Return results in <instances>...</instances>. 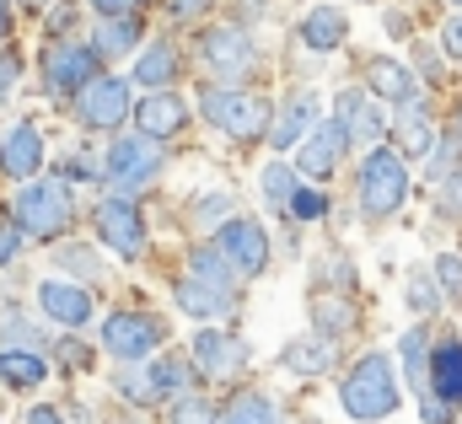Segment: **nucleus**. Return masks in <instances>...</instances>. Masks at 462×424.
<instances>
[{"label": "nucleus", "mask_w": 462, "mask_h": 424, "mask_svg": "<svg viewBox=\"0 0 462 424\" xmlns=\"http://www.w3.org/2000/svg\"><path fill=\"white\" fill-rule=\"evenodd\" d=\"M355 199L371 220H387V215L403 210L409 199V161L393 151V145H376L365 161H360V178H355Z\"/></svg>", "instance_id": "f257e3e1"}, {"label": "nucleus", "mask_w": 462, "mask_h": 424, "mask_svg": "<svg viewBox=\"0 0 462 424\" xmlns=\"http://www.w3.org/2000/svg\"><path fill=\"white\" fill-rule=\"evenodd\" d=\"M16 231L22 236H38V242H54L70 220H76V199H70V183L65 178H32L22 194H16Z\"/></svg>", "instance_id": "f03ea898"}, {"label": "nucleus", "mask_w": 462, "mask_h": 424, "mask_svg": "<svg viewBox=\"0 0 462 424\" xmlns=\"http://www.w3.org/2000/svg\"><path fill=\"white\" fill-rule=\"evenodd\" d=\"M398 382H393V365H387V355H365L355 371L345 376V387H339V403H345L349 419L360 424H376L387 419L393 409H398Z\"/></svg>", "instance_id": "7ed1b4c3"}, {"label": "nucleus", "mask_w": 462, "mask_h": 424, "mask_svg": "<svg viewBox=\"0 0 462 424\" xmlns=\"http://www.w3.org/2000/svg\"><path fill=\"white\" fill-rule=\"evenodd\" d=\"M162 140H145V134H118L114 145H108V156H103V172H108V183H114L118 194H134V189H145V183H156L162 178Z\"/></svg>", "instance_id": "20e7f679"}, {"label": "nucleus", "mask_w": 462, "mask_h": 424, "mask_svg": "<svg viewBox=\"0 0 462 424\" xmlns=\"http://www.w3.org/2000/svg\"><path fill=\"white\" fill-rule=\"evenodd\" d=\"M199 113L210 118L216 134H231V140H253V134H263V124H269V107L258 103L253 92H236V87H205Z\"/></svg>", "instance_id": "39448f33"}, {"label": "nucleus", "mask_w": 462, "mask_h": 424, "mask_svg": "<svg viewBox=\"0 0 462 424\" xmlns=\"http://www.w3.org/2000/svg\"><path fill=\"white\" fill-rule=\"evenodd\" d=\"M87 81H97V49L92 43H76V38H60L43 49V87L54 97H76Z\"/></svg>", "instance_id": "423d86ee"}, {"label": "nucleus", "mask_w": 462, "mask_h": 424, "mask_svg": "<svg viewBox=\"0 0 462 424\" xmlns=\"http://www.w3.org/2000/svg\"><path fill=\"white\" fill-rule=\"evenodd\" d=\"M162 338H167V327L162 318H145V312H114V318L103 322V344H108V355L114 360H151L156 349H162Z\"/></svg>", "instance_id": "0eeeda50"}, {"label": "nucleus", "mask_w": 462, "mask_h": 424, "mask_svg": "<svg viewBox=\"0 0 462 424\" xmlns=\"http://www.w3.org/2000/svg\"><path fill=\"white\" fill-rule=\"evenodd\" d=\"M216 247L226 253V263L242 280H258V274L269 269V236H263L258 220H242V215L221 220V242H216Z\"/></svg>", "instance_id": "6e6552de"}, {"label": "nucleus", "mask_w": 462, "mask_h": 424, "mask_svg": "<svg viewBox=\"0 0 462 424\" xmlns=\"http://www.w3.org/2000/svg\"><path fill=\"white\" fill-rule=\"evenodd\" d=\"M172 392H189V360H178V355H151L145 371L124 376V398L129 403H162Z\"/></svg>", "instance_id": "1a4fd4ad"}, {"label": "nucleus", "mask_w": 462, "mask_h": 424, "mask_svg": "<svg viewBox=\"0 0 462 424\" xmlns=\"http://www.w3.org/2000/svg\"><path fill=\"white\" fill-rule=\"evenodd\" d=\"M92 220H97V236L114 247L118 258H140V247H145V220H140V210H134L129 194H108Z\"/></svg>", "instance_id": "9d476101"}, {"label": "nucleus", "mask_w": 462, "mask_h": 424, "mask_svg": "<svg viewBox=\"0 0 462 424\" xmlns=\"http://www.w3.org/2000/svg\"><path fill=\"white\" fill-rule=\"evenodd\" d=\"M76 118L87 129H118L129 118V81L118 76H103V81H87L76 92Z\"/></svg>", "instance_id": "9b49d317"}, {"label": "nucleus", "mask_w": 462, "mask_h": 424, "mask_svg": "<svg viewBox=\"0 0 462 424\" xmlns=\"http://www.w3.org/2000/svg\"><path fill=\"white\" fill-rule=\"evenodd\" d=\"M345 134H339V124H312L301 140H296V178H334V167H339V156H345Z\"/></svg>", "instance_id": "f8f14e48"}, {"label": "nucleus", "mask_w": 462, "mask_h": 424, "mask_svg": "<svg viewBox=\"0 0 462 424\" xmlns=\"http://www.w3.org/2000/svg\"><path fill=\"white\" fill-rule=\"evenodd\" d=\"M199 54H205V65H210L221 81L253 70V43H247L242 27H210V32L199 38Z\"/></svg>", "instance_id": "ddd939ff"}, {"label": "nucleus", "mask_w": 462, "mask_h": 424, "mask_svg": "<svg viewBox=\"0 0 462 424\" xmlns=\"http://www.w3.org/2000/svg\"><path fill=\"white\" fill-rule=\"evenodd\" d=\"M318 118H323V113H318V97H312V92H291L285 103L269 113V124H263V140H269L274 151H291V145H296V140H301V134H307Z\"/></svg>", "instance_id": "4468645a"}, {"label": "nucleus", "mask_w": 462, "mask_h": 424, "mask_svg": "<svg viewBox=\"0 0 462 424\" xmlns=\"http://www.w3.org/2000/svg\"><path fill=\"white\" fill-rule=\"evenodd\" d=\"M365 92L398 107V103H414V97H420V81H414V70H409L403 60L371 54V60H365Z\"/></svg>", "instance_id": "2eb2a0df"}, {"label": "nucleus", "mask_w": 462, "mask_h": 424, "mask_svg": "<svg viewBox=\"0 0 462 424\" xmlns=\"http://www.w3.org/2000/svg\"><path fill=\"white\" fill-rule=\"evenodd\" d=\"M334 124H339V134H345L349 145H360V140H382V134H387V118L376 113V103H371L360 87L339 92V103H334Z\"/></svg>", "instance_id": "dca6fc26"}, {"label": "nucleus", "mask_w": 462, "mask_h": 424, "mask_svg": "<svg viewBox=\"0 0 462 424\" xmlns=\"http://www.w3.org/2000/svg\"><path fill=\"white\" fill-rule=\"evenodd\" d=\"M38 307H43V318L60 322V327H87L92 322V296L81 285H70V280H43L38 285Z\"/></svg>", "instance_id": "f3484780"}, {"label": "nucleus", "mask_w": 462, "mask_h": 424, "mask_svg": "<svg viewBox=\"0 0 462 424\" xmlns=\"http://www.w3.org/2000/svg\"><path fill=\"white\" fill-rule=\"evenodd\" d=\"M134 124H140L145 140H172L189 124V103L178 92H145V103L134 107Z\"/></svg>", "instance_id": "a211bd4d"}, {"label": "nucleus", "mask_w": 462, "mask_h": 424, "mask_svg": "<svg viewBox=\"0 0 462 424\" xmlns=\"http://www.w3.org/2000/svg\"><path fill=\"white\" fill-rule=\"evenodd\" d=\"M425 382H430V392H436L441 403L462 409V338H441V344L430 349V360H425Z\"/></svg>", "instance_id": "6ab92c4d"}, {"label": "nucleus", "mask_w": 462, "mask_h": 424, "mask_svg": "<svg viewBox=\"0 0 462 424\" xmlns=\"http://www.w3.org/2000/svg\"><path fill=\"white\" fill-rule=\"evenodd\" d=\"M296 38H301V49H312V54H334V49H345V38H349V16L339 5H312V11L301 16Z\"/></svg>", "instance_id": "aec40b11"}, {"label": "nucleus", "mask_w": 462, "mask_h": 424, "mask_svg": "<svg viewBox=\"0 0 462 424\" xmlns=\"http://www.w3.org/2000/svg\"><path fill=\"white\" fill-rule=\"evenodd\" d=\"M393 151H398L403 161L436 151V124H430V113H425L420 97H414V103H398V118H393Z\"/></svg>", "instance_id": "412c9836"}, {"label": "nucleus", "mask_w": 462, "mask_h": 424, "mask_svg": "<svg viewBox=\"0 0 462 424\" xmlns=\"http://www.w3.org/2000/svg\"><path fill=\"white\" fill-rule=\"evenodd\" d=\"M0 167H5V178H38V167H43V134L32 124H16L0 140Z\"/></svg>", "instance_id": "4be33fe9"}, {"label": "nucleus", "mask_w": 462, "mask_h": 424, "mask_svg": "<svg viewBox=\"0 0 462 424\" xmlns=\"http://www.w3.org/2000/svg\"><path fill=\"white\" fill-rule=\"evenodd\" d=\"M178 70H183V54H178V43H151L140 60H134V81L145 87V92H162V87H172L178 81Z\"/></svg>", "instance_id": "5701e85b"}, {"label": "nucleus", "mask_w": 462, "mask_h": 424, "mask_svg": "<svg viewBox=\"0 0 462 424\" xmlns=\"http://www.w3.org/2000/svg\"><path fill=\"white\" fill-rule=\"evenodd\" d=\"M242 360H247V344H236L226 333H199V338H194V365H199L205 376H231Z\"/></svg>", "instance_id": "b1692460"}, {"label": "nucleus", "mask_w": 462, "mask_h": 424, "mask_svg": "<svg viewBox=\"0 0 462 424\" xmlns=\"http://www.w3.org/2000/svg\"><path fill=\"white\" fill-rule=\"evenodd\" d=\"M216 424H285V409L269 392H242L216 414Z\"/></svg>", "instance_id": "393cba45"}, {"label": "nucleus", "mask_w": 462, "mask_h": 424, "mask_svg": "<svg viewBox=\"0 0 462 424\" xmlns=\"http://www.w3.org/2000/svg\"><path fill=\"white\" fill-rule=\"evenodd\" d=\"M178 307L189 312V318H226L231 312V290H216V285H205V280H183L178 285Z\"/></svg>", "instance_id": "a878e982"}, {"label": "nucleus", "mask_w": 462, "mask_h": 424, "mask_svg": "<svg viewBox=\"0 0 462 424\" xmlns=\"http://www.w3.org/2000/svg\"><path fill=\"white\" fill-rule=\"evenodd\" d=\"M285 371H296V376H323L328 365H334V344L328 338H296V344H285Z\"/></svg>", "instance_id": "bb28decb"}, {"label": "nucleus", "mask_w": 462, "mask_h": 424, "mask_svg": "<svg viewBox=\"0 0 462 424\" xmlns=\"http://www.w3.org/2000/svg\"><path fill=\"white\" fill-rule=\"evenodd\" d=\"M43 376H49V365H43L32 349H16V344L0 349V382H5V387H22V392H27V387H43Z\"/></svg>", "instance_id": "cd10ccee"}, {"label": "nucleus", "mask_w": 462, "mask_h": 424, "mask_svg": "<svg viewBox=\"0 0 462 424\" xmlns=\"http://www.w3.org/2000/svg\"><path fill=\"white\" fill-rule=\"evenodd\" d=\"M189 274H194V280H205V285H216V290H231V296H236V280H242V274L226 263V253H221V247H199V253L189 258Z\"/></svg>", "instance_id": "c85d7f7f"}, {"label": "nucleus", "mask_w": 462, "mask_h": 424, "mask_svg": "<svg viewBox=\"0 0 462 424\" xmlns=\"http://www.w3.org/2000/svg\"><path fill=\"white\" fill-rule=\"evenodd\" d=\"M134 43H140V22L134 16H97V38H92L97 54H129Z\"/></svg>", "instance_id": "c756f323"}, {"label": "nucleus", "mask_w": 462, "mask_h": 424, "mask_svg": "<svg viewBox=\"0 0 462 424\" xmlns=\"http://www.w3.org/2000/svg\"><path fill=\"white\" fill-rule=\"evenodd\" d=\"M258 189H263V199H269L274 210H285V205H291V194H296V167L269 161V167L258 172Z\"/></svg>", "instance_id": "7c9ffc66"}, {"label": "nucleus", "mask_w": 462, "mask_h": 424, "mask_svg": "<svg viewBox=\"0 0 462 424\" xmlns=\"http://www.w3.org/2000/svg\"><path fill=\"white\" fill-rule=\"evenodd\" d=\"M398 349H403V371H409V382H414V387H425V360H430V333H425V327H409Z\"/></svg>", "instance_id": "2f4dec72"}, {"label": "nucleus", "mask_w": 462, "mask_h": 424, "mask_svg": "<svg viewBox=\"0 0 462 424\" xmlns=\"http://www.w3.org/2000/svg\"><path fill=\"white\" fill-rule=\"evenodd\" d=\"M54 263H60L65 274H81V280H103V263L92 258V247H76V242H65V247L54 253Z\"/></svg>", "instance_id": "473e14b6"}, {"label": "nucleus", "mask_w": 462, "mask_h": 424, "mask_svg": "<svg viewBox=\"0 0 462 424\" xmlns=\"http://www.w3.org/2000/svg\"><path fill=\"white\" fill-rule=\"evenodd\" d=\"M312 322H323V333H349V327H355V312H349L345 301L318 296V301H312Z\"/></svg>", "instance_id": "72a5a7b5"}, {"label": "nucleus", "mask_w": 462, "mask_h": 424, "mask_svg": "<svg viewBox=\"0 0 462 424\" xmlns=\"http://www.w3.org/2000/svg\"><path fill=\"white\" fill-rule=\"evenodd\" d=\"M189 220H194V226H221V220H231V199L226 194H199V199L189 205Z\"/></svg>", "instance_id": "f704fd0d"}, {"label": "nucleus", "mask_w": 462, "mask_h": 424, "mask_svg": "<svg viewBox=\"0 0 462 424\" xmlns=\"http://www.w3.org/2000/svg\"><path fill=\"white\" fill-rule=\"evenodd\" d=\"M323 210H328V199H323L318 189H301V183H296V194H291L285 215H291V220H323Z\"/></svg>", "instance_id": "c9c22d12"}, {"label": "nucleus", "mask_w": 462, "mask_h": 424, "mask_svg": "<svg viewBox=\"0 0 462 424\" xmlns=\"http://www.w3.org/2000/svg\"><path fill=\"white\" fill-rule=\"evenodd\" d=\"M436 178H441V189H436L441 215H447V220H462V167L457 172H436Z\"/></svg>", "instance_id": "e433bc0d"}, {"label": "nucleus", "mask_w": 462, "mask_h": 424, "mask_svg": "<svg viewBox=\"0 0 462 424\" xmlns=\"http://www.w3.org/2000/svg\"><path fill=\"white\" fill-rule=\"evenodd\" d=\"M167 424H216V409H210L205 398H178L172 414H167Z\"/></svg>", "instance_id": "4c0bfd02"}, {"label": "nucleus", "mask_w": 462, "mask_h": 424, "mask_svg": "<svg viewBox=\"0 0 462 424\" xmlns=\"http://www.w3.org/2000/svg\"><path fill=\"white\" fill-rule=\"evenodd\" d=\"M403 290H409V307H414V312H436V307H441V296H436V285H430L425 274H409Z\"/></svg>", "instance_id": "58836bf2"}, {"label": "nucleus", "mask_w": 462, "mask_h": 424, "mask_svg": "<svg viewBox=\"0 0 462 424\" xmlns=\"http://www.w3.org/2000/svg\"><path fill=\"white\" fill-rule=\"evenodd\" d=\"M436 285H441L447 296H462V258L457 253H441V258H436Z\"/></svg>", "instance_id": "ea45409f"}, {"label": "nucleus", "mask_w": 462, "mask_h": 424, "mask_svg": "<svg viewBox=\"0 0 462 424\" xmlns=\"http://www.w3.org/2000/svg\"><path fill=\"white\" fill-rule=\"evenodd\" d=\"M420 409H425V424H452V419H457V409H452V403H441L436 392H420Z\"/></svg>", "instance_id": "a19ab883"}, {"label": "nucleus", "mask_w": 462, "mask_h": 424, "mask_svg": "<svg viewBox=\"0 0 462 424\" xmlns=\"http://www.w3.org/2000/svg\"><path fill=\"white\" fill-rule=\"evenodd\" d=\"M16 247H22V231L11 215H0V263H16Z\"/></svg>", "instance_id": "79ce46f5"}, {"label": "nucleus", "mask_w": 462, "mask_h": 424, "mask_svg": "<svg viewBox=\"0 0 462 424\" xmlns=\"http://www.w3.org/2000/svg\"><path fill=\"white\" fill-rule=\"evenodd\" d=\"M16 81H22V54H0V103L16 92Z\"/></svg>", "instance_id": "37998d69"}, {"label": "nucleus", "mask_w": 462, "mask_h": 424, "mask_svg": "<svg viewBox=\"0 0 462 424\" xmlns=\"http://www.w3.org/2000/svg\"><path fill=\"white\" fill-rule=\"evenodd\" d=\"M441 49H447L452 60H462V11L457 16H447V27H441Z\"/></svg>", "instance_id": "c03bdc74"}, {"label": "nucleus", "mask_w": 462, "mask_h": 424, "mask_svg": "<svg viewBox=\"0 0 462 424\" xmlns=\"http://www.w3.org/2000/svg\"><path fill=\"white\" fill-rule=\"evenodd\" d=\"M87 5H92L97 16H134V5H140V0H87Z\"/></svg>", "instance_id": "a18cd8bd"}, {"label": "nucleus", "mask_w": 462, "mask_h": 424, "mask_svg": "<svg viewBox=\"0 0 462 424\" xmlns=\"http://www.w3.org/2000/svg\"><path fill=\"white\" fill-rule=\"evenodd\" d=\"M205 5H210V0H167V11H172L178 22H189V16H199Z\"/></svg>", "instance_id": "49530a36"}, {"label": "nucleus", "mask_w": 462, "mask_h": 424, "mask_svg": "<svg viewBox=\"0 0 462 424\" xmlns=\"http://www.w3.org/2000/svg\"><path fill=\"white\" fill-rule=\"evenodd\" d=\"M27 424H65V414H60V409H49V403H38V409L27 414Z\"/></svg>", "instance_id": "de8ad7c7"}, {"label": "nucleus", "mask_w": 462, "mask_h": 424, "mask_svg": "<svg viewBox=\"0 0 462 424\" xmlns=\"http://www.w3.org/2000/svg\"><path fill=\"white\" fill-rule=\"evenodd\" d=\"M452 151H462V107L452 113Z\"/></svg>", "instance_id": "09e8293b"}, {"label": "nucleus", "mask_w": 462, "mask_h": 424, "mask_svg": "<svg viewBox=\"0 0 462 424\" xmlns=\"http://www.w3.org/2000/svg\"><path fill=\"white\" fill-rule=\"evenodd\" d=\"M11 32V0H0V38Z\"/></svg>", "instance_id": "8fccbe9b"}, {"label": "nucleus", "mask_w": 462, "mask_h": 424, "mask_svg": "<svg viewBox=\"0 0 462 424\" xmlns=\"http://www.w3.org/2000/svg\"><path fill=\"white\" fill-rule=\"evenodd\" d=\"M452 5H462V0H452Z\"/></svg>", "instance_id": "3c124183"}]
</instances>
